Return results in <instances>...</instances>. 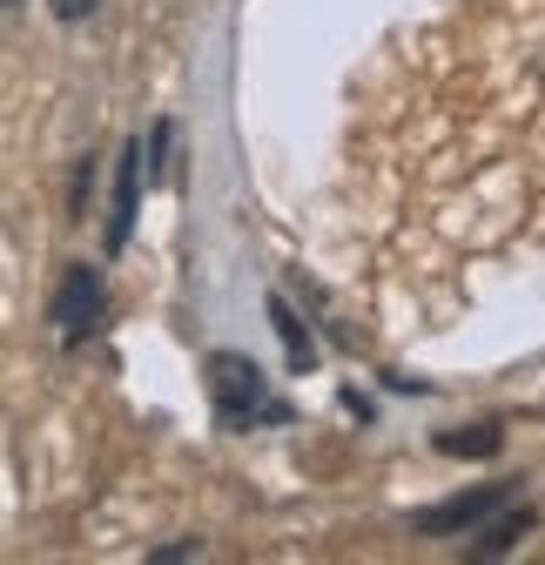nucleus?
Segmentation results:
<instances>
[{
  "label": "nucleus",
  "mask_w": 545,
  "mask_h": 565,
  "mask_svg": "<svg viewBox=\"0 0 545 565\" xmlns=\"http://www.w3.org/2000/svg\"><path fill=\"white\" fill-rule=\"evenodd\" d=\"M0 8H14V0H0Z\"/></svg>",
  "instance_id": "9d476101"
},
{
  "label": "nucleus",
  "mask_w": 545,
  "mask_h": 565,
  "mask_svg": "<svg viewBox=\"0 0 545 565\" xmlns=\"http://www.w3.org/2000/svg\"><path fill=\"white\" fill-rule=\"evenodd\" d=\"M202 384H210V411L223 431H269V424H290L297 404L263 377L256 358L243 350H210V364H202Z\"/></svg>",
  "instance_id": "f257e3e1"
},
{
  "label": "nucleus",
  "mask_w": 545,
  "mask_h": 565,
  "mask_svg": "<svg viewBox=\"0 0 545 565\" xmlns=\"http://www.w3.org/2000/svg\"><path fill=\"white\" fill-rule=\"evenodd\" d=\"M269 323H277V337H284V350H290V371H310V364H317V337H310V323L290 310L284 290L269 297Z\"/></svg>",
  "instance_id": "423d86ee"
},
{
  "label": "nucleus",
  "mask_w": 545,
  "mask_h": 565,
  "mask_svg": "<svg viewBox=\"0 0 545 565\" xmlns=\"http://www.w3.org/2000/svg\"><path fill=\"white\" fill-rule=\"evenodd\" d=\"M499 505H512V484H471V491H458V499H445V505H425V512H412V532H425V539H451V532H479Z\"/></svg>",
  "instance_id": "7ed1b4c3"
},
{
  "label": "nucleus",
  "mask_w": 545,
  "mask_h": 565,
  "mask_svg": "<svg viewBox=\"0 0 545 565\" xmlns=\"http://www.w3.org/2000/svg\"><path fill=\"white\" fill-rule=\"evenodd\" d=\"M95 8H101V0H47V14H54L61 28H82V21H88Z\"/></svg>",
  "instance_id": "1a4fd4ad"
},
{
  "label": "nucleus",
  "mask_w": 545,
  "mask_h": 565,
  "mask_svg": "<svg viewBox=\"0 0 545 565\" xmlns=\"http://www.w3.org/2000/svg\"><path fill=\"white\" fill-rule=\"evenodd\" d=\"M189 558H210V545H202V539H175V545L149 552V565H189Z\"/></svg>",
  "instance_id": "6e6552de"
},
{
  "label": "nucleus",
  "mask_w": 545,
  "mask_h": 565,
  "mask_svg": "<svg viewBox=\"0 0 545 565\" xmlns=\"http://www.w3.org/2000/svg\"><path fill=\"white\" fill-rule=\"evenodd\" d=\"M532 525H538V512H532V505H519V512H505V505H499V512L479 525V539H471V558H499V552H512Z\"/></svg>",
  "instance_id": "39448f33"
},
{
  "label": "nucleus",
  "mask_w": 545,
  "mask_h": 565,
  "mask_svg": "<svg viewBox=\"0 0 545 565\" xmlns=\"http://www.w3.org/2000/svg\"><path fill=\"white\" fill-rule=\"evenodd\" d=\"M142 182H149V169H142V135H128V141H121V162H115L108 230H101V249H108V256H121L128 236H135V202H142Z\"/></svg>",
  "instance_id": "20e7f679"
},
{
  "label": "nucleus",
  "mask_w": 545,
  "mask_h": 565,
  "mask_svg": "<svg viewBox=\"0 0 545 565\" xmlns=\"http://www.w3.org/2000/svg\"><path fill=\"white\" fill-rule=\"evenodd\" d=\"M431 445L445 458H499L505 451V431H499V424H471V431H438Z\"/></svg>",
  "instance_id": "0eeeda50"
},
{
  "label": "nucleus",
  "mask_w": 545,
  "mask_h": 565,
  "mask_svg": "<svg viewBox=\"0 0 545 565\" xmlns=\"http://www.w3.org/2000/svg\"><path fill=\"white\" fill-rule=\"evenodd\" d=\"M108 317V282L95 263H67L61 282H54V303H47V323H54V343L61 350H82Z\"/></svg>",
  "instance_id": "f03ea898"
}]
</instances>
